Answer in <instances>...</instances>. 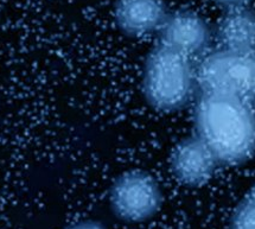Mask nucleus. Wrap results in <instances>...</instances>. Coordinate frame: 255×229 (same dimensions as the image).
I'll return each mask as SVG.
<instances>
[{
  "instance_id": "obj_1",
  "label": "nucleus",
  "mask_w": 255,
  "mask_h": 229,
  "mask_svg": "<svg viewBox=\"0 0 255 229\" xmlns=\"http://www.w3.org/2000/svg\"><path fill=\"white\" fill-rule=\"evenodd\" d=\"M195 134L220 165H239L255 153V102L200 93L194 107Z\"/></svg>"
},
{
  "instance_id": "obj_4",
  "label": "nucleus",
  "mask_w": 255,
  "mask_h": 229,
  "mask_svg": "<svg viewBox=\"0 0 255 229\" xmlns=\"http://www.w3.org/2000/svg\"><path fill=\"white\" fill-rule=\"evenodd\" d=\"M110 204L115 218L127 224H140L159 212L163 193L153 176L133 170L123 173L112 184Z\"/></svg>"
},
{
  "instance_id": "obj_11",
  "label": "nucleus",
  "mask_w": 255,
  "mask_h": 229,
  "mask_svg": "<svg viewBox=\"0 0 255 229\" xmlns=\"http://www.w3.org/2000/svg\"><path fill=\"white\" fill-rule=\"evenodd\" d=\"M216 4H219L226 10H233V8L246 7L251 2V0H215Z\"/></svg>"
},
{
  "instance_id": "obj_7",
  "label": "nucleus",
  "mask_w": 255,
  "mask_h": 229,
  "mask_svg": "<svg viewBox=\"0 0 255 229\" xmlns=\"http://www.w3.org/2000/svg\"><path fill=\"white\" fill-rule=\"evenodd\" d=\"M167 14L163 0H118L114 7L118 27L132 37L158 32Z\"/></svg>"
},
{
  "instance_id": "obj_9",
  "label": "nucleus",
  "mask_w": 255,
  "mask_h": 229,
  "mask_svg": "<svg viewBox=\"0 0 255 229\" xmlns=\"http://www.w3.org/2000/svg\"><path fill=\"white\" fill-rule=\"evenodd\" d=\"M229 229H255V184L236 207Z\"/></svg>"
},
{
  "instance_id": "obj_6",
  "label": "nucleus",
  "mask_w": 255,
  "mask_h": 229,
  "mask_svg": "<svg viewBox=\"0 0 255 229\" xmlns=\"http://www.w3.org/2000/svg\"><path fill=\"white\" fill-rule=\"evenodd\" d=\"M171 170L177 181L186 187L207 184L215 175L219 160L197 135L180 140L171 153Z\"/></svg>"
},
{
  "instance_id": "obj_3",
  "label": "nucleus",
  "mask_w": 255,
  "mask_h": 229,
  "mask_svg": "<svg viewBox=\"0 0 255 229\" xmlns=\"http://www.w3.org/2000/svg\"><path fill=\"white\" fill-rule=\"evenodd\" d=\"M200 93H215L255 102V52L219 50L205 52L196 66Z\"/></svg>"
},
{
  "instance_id": "obj_5",
  "label": "nucleus",
  "mask_w": 255,
  "mask_h": 229,
  "mask_svg": "<svg viewBox=\"0 0 255 229\" xmlns=\"http://www.w3.org/2000/svg\"><path fill=\"white\" fill-rule=\"evenodd\" d=\"M159 32V44L188 57L203 56L210 44L211 31L203 17L180 10L167 14Z\"/></svg>"
},
{
  "instance_id": "obj_10",
  "label": "nucleus",
  "mask_w": 255,
  "mask_h": 229,
  "mask_svg": "<svg viewBox=\"0 0 255 229\" xmlns=\"http://www.w3.org/2000/svg\"><path fill=\"white\" fill-rule=\"evenodd\" d=\"M64 229H107V227L101 222L95 221V220H85V221L75 222V224L68 226Z\"/></svg>"
},
{
  "instance_id": "obj_8",
  "label": "nucleus",
  "mask_w": 255,
  "mask_h": 229,
  "mask_svg": "<svg viewBox=\"0 0 255 229\" xmlns=\"http://www.w3.org/2000/svg\"><path fill=\"white\" fill-rule=\"evenodd\" d=\"M216 32L221 48L255 52V12L247 6L227 10Z\"/></svg>"
},
{
  "instance_id": "obj_2",
  "label": "nucleus",
  "mask_w": 255,
  "mask_h": 229,
  "mask_svg": "<svg viewBox=\"0 0 255 229\" xmlns=\"http://www.w3.org/2000/svg\"><path fill=\"white\" fill-rule=\"evenodd\" d=\"M146 101L161 112L185 107L197 91L192 58L159 44L148 54L142 72Z\"/></svg>"
}]
</instances>
